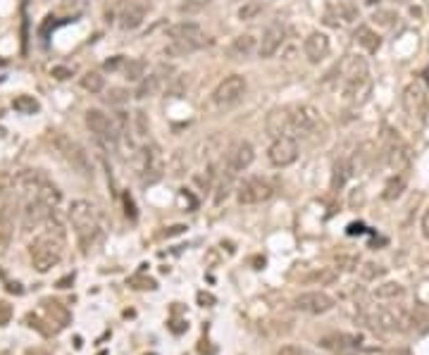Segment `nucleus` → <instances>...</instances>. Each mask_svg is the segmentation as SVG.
<instances>
[{"label":"nucleus","instance_id":"25","mask_svg":"<svg viewBox=\"0 0 429 355\" xmlns=\"http://www.w3.org/2000/svg\"><path fill=\"white\" fill-rule=\"evenodd\" d=\"M355 41H358V46L367 53H377L382 46L380 36H377L370 26H358V29H355Z\"/></svg>","mask_w":429,"mask_h":355},{"label":"nucleus","instance_id":"3","mask_svg":"<svg viewBox=\"0 0 429 355\" xmlns=\"http://www.w3.org/2000/svg\"><path fill=\"white\" fill-rule=\"evenodd\" d=\"M67 215H70V222L81 246L88 248L100 236V210L91 201H72Z\"/></svg>","mask_w":429,"mask_h":355},{"label":"nucleus","instance_id":"48","mask_svg":"<svg viewBox=\"0 0 429 355\" xmlns=\"http://www.w3.org/2000/svg\"><path fill=\"white\" fill-rule=\"evenodd\" d=\"M343 15H346V19H348V22H353V19H355V10L350 8V5H343Z\"/></svg>","mask_w":429,"mask_h":355},{"label":"nucleus","instance_id":"31","mask_svg":"<svg viewBox=\"0 0 429 355\" xmlns=\"http://www.w3.org/2000/svg\"><path fill=\"white\" fill-rule=\"evenodd\" d=\"M234 172L227 170V174L222 176L220 181H217V186H215V205H222L229 198V193H232V188H234Z\"/></svg>","mask_w":429,"mask_h":355},{"label":"nucleus","instance_id":"41","mask_svg":"<svg viewBox=\"0 0 429 355\" xmlns=\"http://www.w3.org/2000/svg\"><path fill=\"white\" fill-rule=\"evenodd\" d=\"M10 231H13V224H10V220L5 217V215H0V248H3L5 243H8Z\"/></svg>","mask_w":429,"mask_h":355},{"label":"nucleus","instance_id":"30","mask_svg":"<svg viewBox=\"0 0 429 355\" xmlns=\"http://www.w3.org/2000/svg\"><path fill=\"white\" fill-rule=\"evenodd\" d=\"M348 176H350V163L348 160H337V163H334V174H332V188L334 191L343 188Z\"/></svg>","mask_w":429,"mask_h":355},{"label":"nucleus","instance_id":"44","mask_svg":"<svg viewBox=\"0 0 429 355\" xmlns=\"http://www.w3.org/2000/svg\"><path fill=\"white\" fill-rule=\"evenodd\" d=\"M50 74H53L55 79L65 81V79H70V76H72V69H67V67H53V69H50Z\"/></svg>","mask_w":429,"mask_h":355},{"label":"nucleus","instance_id":"7","mask_svg":"<svg viewBox=\"0 0 429 355\" xmlns=\"http://www.w3.org/2000/svg\"><path fill=\"white\" fill-rule=\"evenodd\" d=\"M275 196V186L263 176H250V179L241 181L236 188V198L241 205H260Z\"/></svg>","mask_w":429,"mask_h":355},{"label":"nucleus","instance_id":"51","mask_svg":"<svg viewBox=\"0 0 429 355\" xmlns=\"http://www.w3.org/2000/svg\"><path fill=\"white\" fill-rule=\"evenodd\" d=\"M198 301H200V303H213V296H205V293H198Z\"/></svg>","mask_w":429,"mask_h":355},{"label":"nucleus","instance_id":"32","mask_svg":"<svg viewBox=\"0 0 429 355\" xmlns=\"http://www.w3.org/2000/svg\"><path fill=\"white\" fill-rule=\"evenodd\" d=\"M81 88L88 93H100L105 88V76L100 72H86L81 76Z\"/></svg>","mask_w":429,"mask_h":355},{"label":"nucleus","instance_id":"35","mask_svg":"<svg viewBox=\"0 0 429 355\" xmlns=\"http://www.w3.org/2000/svg\"><path fill=\"white\" fill-rule=\"evenodd\" d=\"M339 279V270L337 267H320L317 272L308 276V281H315V284H332V281Z\"/></svg>","mask_w":429,"mask_h":355},{"label":"nucleus","instance_id":"27","mask_svg":"<svg viewBox=\"0 0 429 355\" xmlns=\"http://www.w3.org/2000/svg\"><path fill=\"white\" fill-rule=\"evenodd\" d=\"M405 174H394L391 179L387 181V186H384V191H382V198L384 201H396V198L403 196V191H405Z\"/></svg>","mask_w":429,"mask_h":355},{"label":"nucleus","instance_id":"20","mask_svg":"<svg viewBox=\"0 0 429 355\" xmlns=\"http://www.w3.org/2000/svg\"><path fill=\"white\" fill-rule=\"evenodd\" d=\"M330 48H332L330 36L322 34V31H313V34L303 41V53H305V58H308V63H313V65L322 63V60L330 55Z\"/></svg>","mask_w":429,"mask_h":355},{"label":"nucleus","instance_id":"47","mask_svg":"<svg viewBox=\"0 0 429 355\" xmlns=\"http://www.w3.org/2000/svg\"><path fill=\"white\" fill-rule=\"evenodd\" d=\"M277 355H300V351L296 346H282L280 351H277Z\"/></svg>","mask_w":429,"mask_h":355},{"label":"nucleus","instance_id":"45","mask_svg":"<svg viewBox=\"0 0 429 355\" xmlns=\"http://www.w3.org/2000/svg\"><path fill=\"white\" fill-rule=\"evenodd\" d=\"M10 320V305L8 303H0V327L8 324Z\"/></svg>","mask_w":429,"mask_h":355},{"label":"nucleus","instance_id":"34","mask_svg":"<svg viewBox=\"0 0 429 355\" xmlns=\"http://www.w3.org/2000/svg\"><path fill=\"white\" fill-rule=\"evenodd\" d=\"M358 272H360V279L363 281H377L387 274V267H384V265H377V263H363L358 267Z\"/></svg>","mask_w":429,"mask_h":355},{"label":"nucleus","instance_id":"19","mask_svg":"<svg viewBox=\"0 0 429 355\" xmlns=\"http://www.w3.org/2000/svg\"><path fill=\"white\" fill-rule=\"evenodd\" d=\"M265 129L272 138L291 136V108H275L272 110V113L267 115Z\"/></svg>","mask_w":429,"mask_h":355},{"label":"nucleus","instance_id":"16","mask_svg":"<svg viewBox=\"0 0 429 355\" xmlns=\"http://www.w3.org/2000/svg\"><path fill=\"white\" fill-rule=\"evenodd\" d=\"M55 210L43 205L41 201H26L24 210H22V229L24 231H33L46 226V222L53 217Z\"/></svg>","mask_w":429,"mask_h":355},{"label":"nucleus","instance_id":"15","mask_svg":"<svg viewBox=\"0 0 429 355\" xmlns=\"http://www.w3.org/2000/svg\"><path fill=\"white\" fill-rule=\"evenodd\" d=\"M384 158H387V165L391 167L396 174L405 172L413 163V153H410L408 143H403L398 136H389L387 141V151H384Z\"/></svg>","mask_w":429,"mask_h":355},{"label":"nucleus","instance_id":"38","mask_svg":"<svg viewBox=\"0 0 429 355\" xmlns=\"http://www.w3.org/2000/svg\"><path fill=\"white\" fill-rule=\"evenodd\" d=\"M263 8H265V5L258 3V0H253V3H243L241 8H238V19H243V22L255 19L260 13H263Z\"/></svg>","mask_w":429,"mask_h":355},{"label":"nucleus","instance_id":"23","mask_svg":"<svg viewBox=\"0 0 429 355\" xmlns=\"http://www.w3.org/2000/svg\"><path fill=\"white\" fill-rule=\"evenodd\" d=\"M255 51H258V43L250 34H243V36H236L234 41L229 43V58L232 60H246L250 58Z\"/></svg>","mask_w":429,"mask_h":355},{"label":"nucleus","instance_id":"26","mask_svg":"<svg viewBox=\"0 0 429 355\" xmlns=\"http://www.w3.org/2000/svg\"><path fill=\"white\" fill-rule=\"evenodd\" d=\"M160 86H163V79H160V76L153 72V74L143 76V79L138 81V88H136V93H133V96H136L138 101H143V98L155 96V93L160 91Z\"/></svg>","mask_w":429,"mask_h":355},{"label":"nucleus","instance_id":"17","mask_svg":"<svg viewBox=\"0 0 429 355\" xmlns=\"http://www.w3.org/2000/svg\"><path fill=\"white\" fill-rule=\"evenodd\" d=\"M253 160H255V148L250 146L248 141H236L229 148V151H227V155H225L227 170L234 172V174L248 170L250 165H253Z\"/></svg>","mask_w":429,"mask_h":355},{"label":"nucleus","instance_id":"5","mask_svg":"<svg viewBox=\"0 0 429 355\" xmlns=\"http://www.w3.org/2000/svg\"><path fill=\"white\" fill-rule=\"evenodd\" d=\"M86 126L105 151L117 153L122 134H120V126H117L115 117H108L103 110H96V108L86 110Z\"/></svg>","mask_w":429,"mask_h":355},{"label":"nucleus","instance_id":"46","mask_svg":"<svg viewBox=\"0 0 429 355\" xmlns=\"http://www.w3.org/2000/svg\"><path fill=\"white\" fill-rule=\"evenodd\" d=\"M420 229H422V236H425L427 241H429V210H425V215H422Z\"/></svg>","mask_w":429,"mask_h":355},{"label":"nucleus","instance_id":"29","mask_svg":"<svg viewBox=\"0 0 429 355\" xmlns=\"http://www.w3.org/2000/svg\"><path fill=\"white\" fill-rule=\"evenodd\" d=\"M36 201H41L43 205H48V208H58L60 201H63V193H60V188L55 184H50V181H46V184L41 186V191H38Z\"/></svg>","mask_w":429,"mask_h":355},{"label":"nucleus","instance_id":"24","mask_svg":"<svg viewBox=\"0 0 429 355\" xmlns=\"http://www.w3.org/2000/svg\"><path fill=\"white\" fill-rule=\"evenodd\" d=\"M372 296L377 301H400L405 296V286L398 284V281H384V284H377Z\"/></svg>","mask_w":429,"mask_h":355},{"label":"nucleus","instance_id":"42","mask_svg":"<svg viewBox=\"0 0 429 355\" xmlns=\"http://www.w3.org/2000/svg\"><path fill=\"white\" fill-rule=\"evenodd\" d=\"M124 63H127V58H124V55H115L113 60H108V63H105V69H108V72L124 69Z\"/></svg>","mask_w":429,"mask_h":355},{"label":"nucleus","instance_id":"10","mask_svg":"<svg viewBox=\"0 0 429 355\" xmlns=\"http://www.w3.org/2000/svg\"><path fill=\"white\" fill-rule=\"evenodd\" d=\"M165 174V160L158 146H143L141 148V181L143 184H155Z\"/></svg>","mask_w":429,"mask_h":355},{"label":"nucleus","instance_id":"13","mask_svg":"<svg viewBox=\"0 0 429 355\" xmlns=\"http://www.w3.org/2000/svg\"><path fill=\"white\" fill-rule=\"evenodd\" d=\"M48 181V176L41 170H24L15 176L13 181V191H17V196H22L24 201H36L41 186Z\"/></svg>","mask_w":429,"mask_h":355},{"label":"nucleus","instance_id":"49","mask_svg":"<svg viewBox=\"0 0 429 355\" xmlns=\"http://www.w3.org/2000/svg\"><path fill=\"white\" fill-rule=\"evenodd\" d=\"M124 203H127V215H129V217L133 220V217H136V213H133V203H131V198L127 196V198H124Z\"/></svg>","mask_w":429,"mask_h":355},{"label":"nucleus","instance_id":"18","mask_svg":"<svg viewBox=\"0 0 429 355\" xmlns=\"http://www.w3.org/2000/svg\"><path fill=\"white\" fill-rule=\"evenodd\" d=\"M167 38L170 41H181V43H191L196 48H203L208 43V38L203 36V29L196 22H179V24H172L167 29Z\"/></svg>","mask_w":429,"mask_h":355},{"label":"nucleus","instance_id":"52","mask_svg":"<svg viewBox=\"0 0 429 355\" xmlns=\"http://www.w3.org/2000/svg\"><path fill=\"white\" fill-rule=\"evenodd\" d=\"M63 3H65V5H76L79 0H63Z\"/></svg>","mask_w":429,"mask_h":355},{"label":"nucleus","instance_id":"8","mask_svg":"<svg viewBox=\"0 0 429 355\" xmlns=\"http://www.w3.org/2000/svg\"><path fill=\"white\" fill-rule=\"evenodd\" d=\"M246 88H248L246 76L232 74V76H227L225 81H220V86H217L213 93V101L215 105H220V108H229V105H236L243 96H246Z\"/></svg>","mask_w":429,"mask_h":355},{"label":"nucleus","instance_id":"50","mask_svg":"<svg viewBox=\"0 0 429 355\" xmlns=\"http://www.w3.org/2000/svg\"><path fill=\"white\" fill-rule=\"evenodd\" d=\"M384 355H413V353L405 351V348H396V351H389V353H384Z\"/></svg>","mask_w":429,"mask_h":355},{"label":"nucleus","instance_id":"21","mask_svg":"<svg viewBox=\"0 0 429 355\" xmlns=\"http://www.w3.org/2000/svg\"><path fill=\"white\" fill-rule=\"evenodd\" d=\"M284 36H286V31H284V26L280 24V22H275V24L267 26L263 38H260V43H258V55H260V58L270 60L272 55H275L282 48Z\"/></svg>","mask_w":429,"mask_h":355},{"label":"nucleus","instance_id":"6","mask_svg":"<svg viewBox=\"0 0 429 355\" xmlns=\"http://www.w3.org/2000/svg\"><path fill=\"white\" fill-rule=\"evenodd\" d=\"M50 143H53V148L58 151V155L65 160L67 165H70L72 170L79 172L81 176H91L88 155L83 153V148L74 141V138H70V136L60 134V131H55V134L50 136Z\"/></svg>","mask_w":429,"mask_h":355},{"label":"nucleus","instance_id":"4","mask_svg":"<svg viewBox=\"0 0 429 355\" xmlns=\"http://www.w3.org/2000/svg\"><path fill=\"white\" fill-rule=\"evenodd\" d=\"M341 91H343V101H353L358 103V96L370 91V74H367V63L358 55H348L341 65Z\"/></svg>","mask_w":429,"mask_h":355},{"label":"nucleus","instance_id":"43","mask_svg":"<svg viewBox=\"0 0 429 355\" xmlns=\"http://www.w3.org/2000/svg\"><path fill=\"white\" fill-rule=\"evenodd\" d=\"M129 284L133 288H155V281L153 279H146V276H131Z\"/></svg>","mask_w":429,"mask_h":355},{"label":"nucleus","instance_id":"14","mask_svg":"<svg viewBox=\"0 0 429 355\" xmlns=\"http://www.w3.org/2000/svg\"><path fill=\"white\" fill-rule=\"evenodd\" d=\"M267 160H270L275 167H289L298 160V143L296 138L291 136H282V138H275L267 151Z\"/></svg>","mask_w":429,"mask_h":355},{"label":"nucleus","instance_id":"2","mask_svg":"<svg viewBox=\"0 0 429 355\" xmlns=\"http://www.w3.org/2000/svg\"><path fill=\"white\" fill-rule=\"evenodd\" d=\"M360 317L375 331H408L417 324L415 313L403 305H370Z\"/></svg>","mask_w":429,"mask_h":355},{"label":"nucleus","instance_id":"28","mask_svg":"<svg viewBox=\"0 0 429 355\" xmlns=\"http://www.w3.org/2000/svg\"><path fill=\"white\" fill-rule=\"evenodd\" d=\"M146 63L143 60H138V58H133V60H127L124 63V69H122V74H124V79L127 81H131V84H138V81L146 76Z\"/></svg>","mask_w":429,"mask_h":355},{"label":"nucleus","instance_id":"1","mask_svg":"<svg viewBox=\"0 0 429 355\" xmlns=\"http://www.w3.org/2000/svg\"><path fill=\"white\" fill-rule=\"evenodd\" d=\"M65 253V226L60 224L58 217H50L46 222L43 234H38L36 241L31 243V265L38 274H46L53 267H58Z\"/></svg>","mask_w":429,"mask_h":355},{"label":"nucleus","instance_id":"36","mask_svg":"<svg viewBox=\"0 0 429 355\" xmlns=\"http://www.w3.org/2000/svg\"><path fill=\"white\" fill-rule=\"evenodd\" d=\"M133 129H136L138 138H148L150 122H148V115L143 113V110H136V113H133Z\"/></svg>","mask_w":429,"mask_h":355},{"label":"nucleus","instance_id":"11","mask_svg":"<svg viewBox=\"0 0 429 355\" xmlns=\"http://www.w3.org/2000/svg\"><path fill=\"white\" fill-rule=\"evenodd\" d=\"M400 103H403V110L410 115V117L425 122V117H427V91L420 81H410V84L403 88Z\"/></svg>","mask_w":429,"mask_h":355},{"label":"nucleus","instance_id":"12","mask_svg":"<svg viewBox=\"0 0 429 355\" xmlns=\"http://www.w3.org/2000/svg\"><path fill=\"white\" fill-rule=\"evenodd\" d=\"M293 308L305 315H325L334 308V298L325 291H305L293 298Z\"/></svg>","mask_w":429,"mask_h":355},{"label":"nucleus","instance_id":"22","mask_svg":"<svg viewBox=\"0 0 429 355\" xmlns=\"http://www.w3.org/2000/svg\"><path fill=\"white\" fill-rule=\"evenodd\" d=\"M143 17H146V8L138 5V3H133V0H129V3L120 10V26L122 29H127V31L138 29V26L143 24Z\"/></svg>","mask_w":429,"mask_h":355},{"label":"nucleus","instance_id":"40","mask_svg":"<svg viewBox=\"0 0 429 355\" xmlns=\"http://www.w3.org/2000/svg\"><path fill=\"white\" fill-rule=\"evenodd\" d=\"M334 265H337L339 272H355L360 267V260L355 258V255H339V258L334 260Z\"/></svg>","mask_w":429,"mask_h":355},{"label":"nucleus","instance_id":"39","mask_svg":"<svg viewBox=\"0 0 429 355\" xmlns=\"http://www.w3.org/2000/svg\"><path fill=\"white\" fill-rule=\"evenodd\" d=\"M372 19H375V24H380V26H384V29H389V26L396 24L398 15L394 13V10H377V13L372 15Z\"/></svg>","mask_w":429,"mask_h":355},{"label":"nucleus","instance_id":"9","mask_svg":"<svg viewBox=\"0 0 429 355\" xmlns=\"http://www.w3.org/2000/svg\"><path fill=\"white\" fill-rule=\"evenodd\" d=\"M320 124H322V117L313 105H296V108H291V136L293 138L315 134Z\"/></svg>","mask_w":429,"mask_h":355},{"label":"nucleus","instance_id":"33","mask_svg":"<svg viewBox=\"0 0 429 355\" xmlns=\"http://www.w3.org/2000/svg\"><path fill=\"white\" fill-rule=\"evenodd\" d=\"M13 108L19 115H36L38 110H41V105H38V101L33 96H19L13 101Z\"/></svg>","mask_w":429,"mask_h":355},{"label":"nucleus","instance_id":"37","mask_svg":"<svg viewBox=\"0 0 429 355\" xmlns=\"http://www.w3.org/2000/svg\"><path fill=\"white\" fill-rule=\"evenodd\" d=\"M129 98H131V93L120 86H113L105 93V103H110V105H124V103H129Z\"/></svg>","mask_w":429,"mask_h":355}]
</instances>
